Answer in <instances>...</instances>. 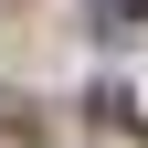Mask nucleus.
Segmentation results:
<instances>
[{
  "instance_id": "obj_1",
  "label": "nucleus",
  "mask_w": 148,
  "mask_h": 148,
  "mask_svg": "<svg viewBox=\"0 0 148 148\" xmlns=\"http://www.w3.org/2000/svg\"><path fill=\"white\" fill-rule=\"evenodd\" d=\"M85 11H95V21H138L148 0H85Z\"/></svg>"
}]
</instances>
